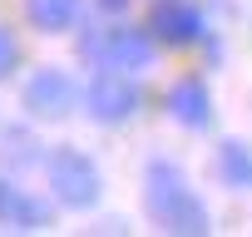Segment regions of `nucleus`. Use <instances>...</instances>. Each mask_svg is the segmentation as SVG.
I'll use <instances>...</instances> for the list:
<instances>
[{
	"label": "nucleus",
	"instance_id": "obj_6",
	"mask_svg": "<svg viewBox=\"0 0 252 237\" xmlns=\"http://www.w3.org/2000/svg\"><path fill=\"white\" fill-rule=\"evenodd\" d=\"M168 114L178 118L183 129H208V124H213L208 84H203V79H178V84L168 89Z\"/></svg>",
	"mask_w": 252,
	"mask_h": 237
},
{
	"label": "nucleus",
	"instance_id": "obj_12",
	"mask_svg": "<svg viewBox=\"0 0 252 237\" xmlns=\"http://www.w3.org/2000/svg\"><path fill=\"white\" fill-rule=\"evenodd\" d=\"M15 64H20V40H15L10 25H0V79L15 74Z\"/></svg>",
	"mask_w": 252,
	"mask_h": 237
},
{
	"label": "nucleus",
	"instance_id": "obj_5",
	"mask_svg": "<svg viewBox=\"0 0 252 237\" xmlns=\"http://www.w3.org/2000/svg\"><path fill=\"white\" fill-rule=\"evenodd\" d=\"M74 104H79V89H74V79H69L64 69H40V74H30V84H25V109H30L35 118H64Z\"/></svg>",
	"mask_w": 252,
	"mask_h": 237
},
{
	"label": "nucleus",
	"instance_id": "obj_4",
	"mask_svg": "<svg viewBox=\"0 0 252 237\" xmlns=\"http://www.w3.org/2000/svg\"><path fill=\"white\" fill-rule=\"evenodd\" d=\"M84 104H89V118H99V124H124V118L139 114V89H134V79H124L119 69H104L84 89Z\"/></svg>",
	"mask_w": 252,
	"mask_h": 237
},
{
	"label": "nucleus",
	"instance_id": "obj_1",
	"mask_svg": "<svg viewBox=\"0 0 252 237\" xmlns=\"http://www.w3.org/2000/svg\"><path fill=\"white\" fill-rule=\"evenodd\" d=\"M144 207H149V217L163 232H178V237H203L208 232V207L198 203V193L188 188V178L168 158L149 163V173H144Z\"/></svg>",
	"mask_w": 252,
	"mask_h": 237
},
{
	"label": "nucleus",
	"instance_id": "obj_10",
	"mask_svg": "<svg viewBox=\"0 0 252 237\" xmlns=\"http://www.w3.org/2000/svg\"><path fill=\"white\" fill-rule=\"evenodd\" d=\"M218 173L227 188H252V148L247 144H222L218 148Z\"/></svg>",
	"mask_w": 252,
	"mask_h": 237
},
{
	"label": "nucleus",
	"instance_id": "obj_11",
	"mask_svg": "<svg viewBox=\"0 0 252 237\" xmlns=\"http://www.w3.org/2000/svg\"><path fill=\"white\" fill-rule=\"evenodd\" d=\"M0 144H5V158H15V163H40V153H30L35 144H30L20 129H5V134H0Z\"/></svg>",
	"mask_w": 252,
	"mask_h": 237
},
{
	"label": "nucleus",
	"instance_id": "obj_13",
	"mask_svg": "<svg viewBox=\"0 0 252 237\" xmlns=\"http://www.w3.org/2000/svg\"><path fill=\"white\" fill-rule=\"evenodd\" d=\"M129 0H99V10H124Z\"/></svg>",
	"mask_w": 252,
	"mask_h": 237
},
{
	"label": "nucleus",
	"instance_id": "obj_8",
	"mask_svg": "<svg viewBox=\"0 0 252 237\" xmlns=\"http://www.w3.org/2000/svg\"><path fill=\"white\" fill-rule=\"evenodd\" d=\"M0 227H20V232H40L50 227V207L25 198L20 188H10L5 178H0Z\"/></svg>",
	"mask_w": 252,
	"mask_h": 237
},
{
	"label": "nucleus",
	"instance_id": "obj_3",
	"mask_svg": "<svg viewBox=\"0 0 252 237\" xmlns=\"http://www.w3.org/2000/svg\"><path fill=\"white\" fill-rule=\"evenodd\" d=\"M84 59H99L104 69H144L154 59V35L134 30V25H119V30H99L79 40Z\"/></svg>",
	"mask_w": 252,
	"mask_h": 237
},
{
	"label": "nucleus",
	"instance_id": "obj_2",
	"mask_svg": "<svg viewBox=\"0 0 252 237\" xmlns=\"http://www.w3.org/2000/svg\"><path fill=\"white\" fill-rule=\"evenodd\" d=\"M45 173H50V188H55V198L64 203V207H94L99 203V168H94V158L89 153H79V148H55L50 158H45Z\"/></svg>",
	"mask_w": 252,
	"mask_h": 237
},
{
	"label": "nucleus",
	"instance_id": "obj_7",
	"mask_svg": "<svg viewBox=\"0 0 252 237\" xmlns=\"http://www.w3.org/2000/svg\"><path fill=\"white\" fill-rule=\"evenodd\" d=\"M163 45H193L203 35V15L193 5H178V0H163V5L154 10V25H149Z\"/></svg>",
	"mask_w": 252,
	"mask_h": 237
},
{
	"label": "nucleus",
	"instance_id": "obj_9",
	"mask_svg": "<svg viewBox=\"0 0 252 237\" xmlns=\"http://www.w3.org/2000/svg\"><path fill=\"white\" fill-rule=\"evenodd\" d=\"M79 0H25V15H30V25L35 30H69L74 20H79Z\"/></svg>",
	"mask_w": 252,
	"mask_h": 237
}]
</instances>
